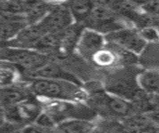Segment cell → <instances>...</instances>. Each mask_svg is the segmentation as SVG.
I'll return each mask as SVG.
<instances>
[{
	"instance_id": "obj_1",
	"label": "cell",
	"mask_w": 159,
	"mask_h": 133,
	"mask_svg": "<svg viewBox=\"0 0 159 133\" xmlns=\"http://www.w3.org/2000/svg\"><path fill=\"white\" fill-rule=\"evenodd\" d=\"M30 91L34 95L47 100L82 102L86 100V93L81 85L65 80L34 78L30 84Z\"/></svg>"
},
{
	"instance_id": "obj_2",
	"label": "cell",
	"mask_w": 159,
	"mask_h": 133,
	"mask_svg": "<svg viewBox=\"0 0 159 133\" xmlns=\"http://www.w3.org/2000/svg\"><path fill=\"white\" fill-rule=\"evenodd\" d=\"M42 111L46 112L57 125L69 119H82L91 121L96 117V112L87 105L81 102L50 100L42 106Z\"/></svg>"
},
{
	"instance_id": "obj_3",
	"label": "cell",
	"mask_w": 159,
	"mask_h": 133,
	"mask_svg": "<svg viewBox=\"0 0 159 133\" xmlns=\"http://www.w3.org/2000/svg\"><path fill=\"white\" fill-rule=\"evenodd\" d=\"M0 62L33 72L47 63L48 60L46 55L33 49L2 46L0 47Z\"/></svg>"
},
{
	"instance_id": "obj_4",
	"label": "cell",
	"mask_w": 159,
	"mask_h": 133,
	"mask_svg": "<svg viewBox=\"0 0 159 133\" xmlns=\"http://www.w3.org/2000/svg\"><path fill=\"white\" fill-rule=\"evenodd\" d=\"M84 27L106 35L113 31L125 28V19L111 11L110 9L93 6L88 17L83 21Z\"/></svg>"
},
{
	"instance_id": "obj_5",
	"label": "cell",
	"mask_w": 159,
	"mask_h": 133,
	"mask_svg": "<svg viewBox=\"0 0 159 133\" xmlns=\"http://www.w3.org/2000/svg\"><path fill=\"white\" fill-rule=\"evenodd\" d=\"M91 102V108L94 111L98 109L99 112H103L116 117L126 118L132 115L135 111L131 102L111 93L98 92L93 95Z\"/></svg>"
},
{
	"instance_id": "obj_6",
	"label": "cell",
	"mask_w": 159,
	"mask_h": 133,
	"mask_svg": "<svg viewBox=\"0 0 159 133\" xmlns=\"http://www.w3.org/2000/svg\"><path fill=\"white\" fill-rule=\"evenodd\" d=\"M104 38L105 41L113 44L114 46L136 55L141 53L147 44L146 41L140 36L139 32L129 27L113 31L111 33L104 35Z\"/></svg>"
},
{
	"instance_id": "obj_7",
	"label": "cell",
	"mask_w": 159,
	"mask_h": 133,
	"mask_svg": "<svg viewBox=\"0 0 159 133\" xmlns=\"http://www.w3.org/2000/svg\"><path fill=\"white\" fill-rule=\"evenodd\" d=\"M39 22L47 33L48 32L58 33L72 23H74V19L67 5L60 4V5L52 6L50 11Z\"/></svg>"
},
{
	"instance_id": "obj_8",
	"label": "cell",
	"mask_w": 159,
	"mask_h": 133,
	"mask_svg": "<svg viewBox=\"0 0 159 133\" xmlns=\"http://www.w3.org/2000/svg\"><path fill=\"white\" fill-rule=\"evenodd\" d=\"M104 43H105L104 35L84 27L81 31L75 49H77V51L82 56L91 58L97 51L103 48Z\"/></svg>"
},
{
	"instance_id": "obj_9",
	"label": "cell",
	"mask_w": 159,
	"mask_h": 133,
	"mask_svg": "<svg viewBox=\"0 0 159 133\" xmlns=\"http://www.w3.org/2000/svg\"><path fill=\"white\" fill-rule=\"evenodd\" d=\"M47 32L40 24V22L32 24H27L23 27L16 37L11 40L4 46H11V47H18V48H27L32 49L34 44L42 37Z\"/></svg>"
},
{
	"instance_id": "obj_10",
	"label": "cell",
	"mask_w": 159,
	"mask_h": 133,
	"mask_svg": "<svg viewBox=\"0 0 159 133\" xmlns=\"http://www.w3.org/2000/svg\"><path fill=\"white\" fill-rule=\"evenodd\" d=\"M34 78H45V79H54V80H65L69 82H73L75 84L81 85L79 80L76 77L63 69L56 63L47 62L43 66L38 68L37 70L31 72Z\"/></svg>"
},
{
	"instance_id": "obj_11",
	"label": "cell",
	"mask_w": 159,
	"mask_h": 133,
	"mask_svg": "<svg viewBox=\"0 0 159 133\" xmlns=\"http://www.w3.org/2000/svg\"><path fill=\"white\" fill-rule=\"evenodd\" d=\"M84 26L82 24H79V22H75V23H72L71 25L66 27L62 31L58 32V37H59L58 51L64 54L73 51L76 48L79 36Z\"/></svg>"
},
{
	"instance_id": "obj_12",
	"label": "cell",
	"mask_w": 159,
	"mask_h": 133,
	"mask_svg": "<svg viewBox=\"0 0 159 133\" xmlns=\"http://www.w3.org/2000/svg\"><path fill=\"white\" fill-rule=\"evenodd\" d=\"M26 25L27 22L25 19L15 18L14 16L2 19L0 21V44L6 45L9 43Z\"/></svg>"
},
{
	"instance_id": "obj_13",
	"label": "cell",
	"mask_w": 159,
	"mask_h": 133,
	"mask_svg": "<svg viewBox=\"0 0 159 133\" xmlns=\"http://www.w3.org/2000/svg\"><path fill=\"white\" fill-rule=\"evenodd\" d=\"M138 87L144 93L154 95L159 89V76L156 69H146L137 76Z\"/></svg>"
},
{
	"instance_id": "obj_14",
	"label": "cell",
	"mask_w": 159,
	"mask_h": 133,
	"mask_svg": "<svg viewBox=\"0 0 159 133\" xmlns=\"http://www.w3.org/2000/svg\"><path fill=\"white\" fill-rule=\"evenodd\" d=\"M92 123L82 119H69L62 121L55 126L54 133H91Z\"/></svg>"
},
{
	"instance_id": "obj_15",
	"label": "cell",
	"mask_w": 159,
	"mask_h": 133,
	"mask_svg": "<svg viewBox=\"0 0 159 133\" xmlns=\"http://www.w3.org/2000/svg\"><path fill=\"white\" fill-rule=\"evenodd\" d=\"M28 98L27 93L14 87H0V106L7 107L16 105Z\"/></svg>"
},
{
	"instance_id": "obj_16",
	"label": "cell",
	"mask_w": 159,
	"mask_h": 133,
	"mask_svg": "<svg viewBox=\"0 0 159 133\" xmlns=\"http://www.w3.org/2000/svg\"><path fill=\"white\" fill-rule=\"evenodd\" d=\"M66 5L76 22H83L93 7L91 0H68Z\"/></svg>"
},
{
	"instance_id": "obj_17",
	"label": "cell",
	"mask_w": 159,
	"mask_h": 133,
	"mask_svg": "<svg viewBox=\"0 0 159 133\" xmlns=\"http://www.w3.org/2000/svg\"><path fill=\"white\" fill-rule=\"evenodd\" d=\"M58 47H59L58 33L48 32V33L44 34L42 37L34 44L32 49L44 54V52L58 51Z\"/></svg>"
},
{
	"instance_id": "obj_18",
	"label": "cell",
	"mask_w": 159,
	"mask_h": 133,
	"mask_svg": "<svg viewBox=\"0 0 159 133\" xmlns=\"http://www.w3.org/2000/svg\"><path fill=\"white\" fill-rule=\"evenodd\" d=\"M156 43H147L145 48L140 53V61L146 69H154L157 67L158 62V52Z\"/></svg>"
},
{
	"instance_id": "obj_19",
	"label": "cell",
	"mask_w": 159,
	"mask_h": 133,
	"mask_svg": "<svg viewBox=\"0 0 159 133\" xmlns=\"http://www.w3.org/2000/svg\"><path fill=\"white\" fill-rule=\"evenodd\" d=\"M118 56L115 52H113L111 49H100L97 51L91 59L94 63L101 67H109L114 65V63L117 61Z\"/></svg>"
},
{
	"instance_id": "obj_20",
	"label": "cell",
	"mask_w": 159,
	"mask_h": 133,
	"mask_svg": "<svg viewBox=\"0 0 159 133\" xmlns=\"http://www.w3.org/2000/svg\"><path fill=\"white\" fill-rule=\"evenodd\" d=\"M14 66L5 62H0V87L9 86L14 82L16 72Z\"/></svg>"
},
{
	"instance_id": "obj_21",
	"label": "cell",
	"mask_w": 159,
	"mask_h": 133,
	"mask_svg": "<svg viewBox=\"0 0 159 133\" xmlns=\"http://www.w3.org/2000/svg\"><path fill=\"white\" fill-rule=\"evenodd\" d=\"M139 34L146 42H149V43L156 42L158 39V32L154 26L143 27V28L140 29Z\"/></svg>"
},
{
	"instance_id": "obj_22",
	"label": "cell",
	"mask_w": 159,
	"mask_h": 133,
	"mask_svg": "<svg viewBox=\"0 0 159 133\" xmlns=\"http://www.w3.org/2000/svg\"><path fill=\"white\" fill-rule=\"evenodd\" d=\"M33 123H35V124H37V125L41 126V127L48 128V129H54L55 126H56L55 122L53 121V119L44 111H42L41 113L39 114Z\"/></svg>"
},
{
	"instance_id": "obj_23",
	"label": "cell",
	"mask_w": 159,
	"mask_h": 133,
	"mask_svg": "<svg viewBox=\"0 0 159 133\" xmlns=\"http://www.w3.org/2000/svg\"><path fill=\"white\" fill-rule=\"evenodd\" d=\"M23 127L24 126H21L4 119L2 123H0V133H18L21 131Z\"/></svg>"
},
{
	"instance_id": "obj_24",
	"label": "cell",
	"mask_w": 159,
	"mask_h": 133,
	"mask_svg": "<svg viewBox=\"0 0 159 133\" xmlns=\"http://www.w3.org/2000/svg\"><path fill=\"white\" fill-rule=\"evenodd\" d=\"M21 133H54V129H48V128L41 127L35 123H30L22 128Z\"/></svg>"
},
{
	"instance_id": "obj_25",
	"label": "cell",
	"mask_w": 159,
	"mask_h": 133,
	"mask_svg": "<svg viewBox=\"0 0 159 133\" xmlns=\"http://www.w3.org/2000/svg\"><path fill=\"white\" fill-rule=\"evenodd\" d=\"M140 8L145 14L154 16L158 13V0H149L146 3L142 4Z\"/></svg>"
},
{
	"instance_id": "obj_26",
	"label": "cell",
	"mask_w": 159,
	"mask_h": 133,
	"mask_svg": "<svg viewBox=\"0 0 159 133\" xmlns=\"http://www.w3.org/2000/svg\"><path fill=\"white\" fill-rule=\"evenodd\" d=\"M129 1H131L133 4H135L136 6H141L142 4H144V3H146L147 1H149V0H129Z\"/></svg>"
},
{
	"instance_id": "obj_27",
	"label": "cell",
	"mask_w": 159,
	"mask_h": 133,
	"mask_svg": "<svg viewBox=\"0 0 159 133\" xmlns=\"http://www.w3.org/2000/svg\"><path fill=\"white\" fill-rule=\"evenodd\" d=\"M48 1H60V0H48Z\"/></svg>"
},
{
	"instance_id": "obj_28",
	"label": "cell",
	"mask_w": 159,
	"mask_h": 133,
	"mask_svg": "<svg viewBox=\"0 0 159 133\" xmlns=\"http://www.w3.org/2000/svg\"><path fill=\"white\" fill-rule=\"evenodd\" d=\"M0 1H3V0H0Z\"/></svg>"
},
{
	"instance_id": "obj_29",
	"label": "cell",
	"mask_w": 159,
	"mask_h": 133,
	"mask_svg": "<svg viewBox=\"0 0 159 133\" xmlns=\"http://www.w3.org/2000/svg\"><path fill=\"white\" fill-rule=\"evenodd\" d=\"M18 133H21V131H20V132H18Z\"/></svg>"
}]
</instances>
